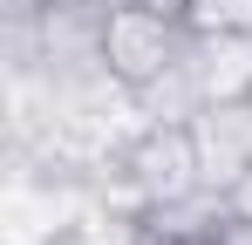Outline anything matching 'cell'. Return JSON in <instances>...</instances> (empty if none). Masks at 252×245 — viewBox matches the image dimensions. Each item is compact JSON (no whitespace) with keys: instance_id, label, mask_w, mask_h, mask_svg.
<instances>
[{"instance_id":"obj_1","label":"cell","mask_w":252,"mask_h":245,"mask_svg":"<svg viewBox=\"0 0 252 245\" xmlns=\"http://www.w3.org/2000/svg\"><path fill=\"white\" fill-rule=\"evenodd\" d=\"M95 55H102V68L123 89L143 95L150 82H164L191 55V28L164 0H109L102 7V28H95Z\"/></svg>"},{"instance_id":"obj_2","label":"cell","mask_w":252,"mask_h":245,"mask_svg":"<svg viewBox=\"0 0 252 245\" xmlns=\"http://www.w3.org/2000/svg\"><path fill=\"white\" fill-rule=\"evenodd\" d=\"M123 177L136 184L143 204L191 198V191L205 184V163H198V136H191V122H143V129L123 143Z\"/></svg>"},{"instance_id":"obj_3","label":"cell","mask_w":252,"mask_h":245,"mask_svg":"<svg viewBox=\"0 0 252 245\" xmlns=\"http://www.w3.org/2000/svg\"><path fill=\"white\" fill-rule=\"evenodd\" d=\"M191 136H198V163H205L211 191H232L252 170V95H232V102H205L191 116Z\"/></svg>"},{"instance_id":"obj_4","label":"cell","mask_w":252,"mask_h":245,"mask_svg":"<svg viewBox=\"0 0 252 245\" xmlns=\"http://www.w3.org/2000/svg\"><path fill=\"white\" fill-rule=\"evenodd\" d=\"M225 218H232V198H225V191H211V184H198L191 198L143 204L136 239H143V245H211L218 232H225Z\"/></svg>"},{"instance_id":"obj_5","label":"cell","mask_w":252,"mask_h":245,"mask_svg":"<svg viewBox=\"0 0 252 245\" xmlns=\"http://www.w3.org/2000/svg\"><path fill=\"white\" fill-rule=\"evenodd\" d=\"M191 75L205 102L252 95V34H191Z\"/></svg>"},{"instance_id":"obj_6","label":"cell","mask_w":252,"mask_h":245,"mask_svg":"<svg viewBox=\"0 0 252 245\" xmlns=\"http://www.w3.org/2000/svg\"><path fill=\"white\" fill-rule=\"evenodd\" d=\"M177 14L191 34H252V0H184Z\"/></svg>"},{"instance_id":"obj_7","label":"cell","mask_w":252,"mask_h":245,"mask_svg":"<svg viewBox=\"0 0 252 245\" xmlns=\"http://www.w3.org/2000/svg\"><path fill=\"white\" fill-rule=\"evenodd\" d=\"M211 245H252V218H239V211H232V218H225V232H218Z\"/></svg>"},{"instance_id":"obj_8","label":"cell","mask_w":252,"mask_h":245,"mask_svg":"<svg viewBox=\"0 0 252 245\" xmlns=\"http://www.w3.org/2000/svg\"><path fill=\"white\" fill-rule=\"evenodd\" d=\"M48 14H102V7H109V0H41Z\"/></svg>"},{"instance_id":"obj_9","label":"cell","mask_w":252,"mask_h":245,"mask_svg":"<svg viewBox=\"0 0 252 245\" xmlns=\"http://www.w3.org/2000/svg\"><path fill=\"white\" fill-rule=\"evenodd\" d=\"M225 198H232V211H239V218H252V170L232 184V191H225Z\"/></svg>"},{"instance_id":"obj_10","label":"cell","mask_w":252,"mask_h":245,"mask_svg":"<svg viewBox=\"0 0 252 245\" xmlns=\"http://www.w3.org/2000/svg\"><path fill=\"white\" fill-rule=\"evenodd\" d=\"M136 245H143V239H136Z\"/></svg>"}]
</instances>
